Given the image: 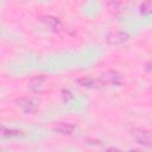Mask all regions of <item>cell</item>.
<instances>
[{
    "label": "cell",
    "mask_w": 152,
    "mask_h": 152,
    "mask_svg": "<svg viewBox=\"0 0 152 152\" xmlns=\"http://www.w3.org/2000/svg\"><path fill=\"white\" fill-rule=\"evenodd\" d=\"M122 82V76L116 70H108L100 76L96 83L101 86H120Z\"/></svg>",
    "instance_id": "6da1fadb"
},
{
    "label": "cell",
    "mask_w": 152,
    "mask_h": 152,
    "mask_svg": "<svg viewBox=\"0 0 152 152\" xmlns=\"http://www.w3.org/2000/svg\"><path fill=\"white\" fill-rule=\"evenodd\" d=\"M18 108H20L26 114H33L38 109V103L30 97H19L15 101Z\"/></svg>",
    "instance_id": "7a4b0ae2"
},
{
    "label": "cell",
    "mask_w": 152,
    "mask_h": 152,
    "mask_svg": "<svg viewBox=\"0 0 152 152\" xmlns=\"http://www.w3.org/2000/svg\"><path fill=\"white\" fill-rule=\"evenodd\" d=\"M129 39V36L125 31H112L107 33L106 36V42L109 45H120Z\"/></svg>",
    "instance_id": "3957f363"
},
{
    "label": "cell",
    "mask_w": 152,
    "mask_h": 152,
    "mask_svg": "<svg viewBox=\"0 0 152 152\" xmlns=\"http://www.w3.org/2000/svg\"><path fill=\"white\" fill-rule=\"evenodd\" d=\"M132 138L137 142H139V144H141L144 146H150L151 137H150L148 131L145 129V128H134L132 131Z\"/></svg>",
    "instance_id": "277c9868"
},
{
    "label": "cell",
    "mask_w": 152,
    "mask_h": 152,
    "mask_svg": "<svg viewBox=\"0 0 152 152\" xmlns=\"http://www.w3.org/2000/svg\"><path fill=\"white\" fill-rule=\"evenodd\" d=\"M42 21L52 31L55 32H59L62 28H63V25L61 23V20L56 17H52V15H44L42 17Z\"/></svg>",
    "instance_id": "5b68a950"
},
{
    "label": "cell",
    "mask_w": 152,
    "mask_h": 152,
    "mask_svg": "<svg viewBox=\"0 0 152 152\" xmlns=\"http://www.w3.org/2000/svg\"><path fill=\"white\" fill-rule=\"evenodd\" d=\"M45 84H46V77L43 76V75H39V76H36L30 80L28 82V87L30 89H32L33 91H43L45 89Z\"/></svg>",
    "instance_id": "8992f818"
},
{
    "label": "cell",
    "mask_w": 152,
    "mask_h": 152,
    "mask_svg": "<svg viewBox=\"0 0 152 152\" xmlns=\"http://www.w3.org/2000/svg\"><path fill=\"white\" fill-rule=\"evenodd\" d=\"M55 131L62 133V134H71L74 132V126L71 124H66V122H59L56 127H55Z\"/></svg>",
    "instance_id": "52a82bcc"
},
{
    "label": "cell",
    "mask_w": 152,
    "mask_h": 152,
    "mask_svg": "<svg viewBox=\"0 0 152 152\" xmlns=\"http://www.w3.org/2000/svg\"><path fill=\"white\" fill-rule=\"evenodd\" d=\"M0 134L4 135V137H19L21 135V132L20 131H17V129H10V128H6L4 126H0Z\"/></svg>",
    "instance_id": "ba28073f"
},
{
    "label": "cell",
    "mask_w": 152,
    "mask_h": 152,
    "mask_svg": "<svg viewBox=\"0 0 152 152\" xmlns=\"http://www.w3.org/2000/svg\"><path fill=\"white\" fill-rule=\"evenodd\" d=\"M77 83H78L81 87L90 88V87H93L94 84H96V81H94L91 77H82V78L77 80Z\"/></svg>",
    "instance_id": "9c48e42d"
},
{
    "label": "cell",
    "mask_w": 152,
    "mask_h": 152,
    "mask_svg": "<svg viewBox=\"0 0 152 152\" xmlns=\"http://www.w3.org/2000/svg\"><path fill=\"white\" fill-rule=\"evenodd\" d=\"M140 13H142V14H150L151 13V2L150 1L142 2L140 5Z\"/></svg>",
    "instance_id": "30bf717a"
},
{
    "label": "cell",
    "mask_w": 152,
    "mask_h": 152,
    "mask_svg": "<svg viewBox=\"0 0 152 152\" xmlns=\"http://www.w3.org/2000/svg\"><path fill=\"white\" fill-rule=\"evenodd\" d=\"M106 152H121V151H120L119 148H115V147H109Z\"/></svg>",
    "instance_id": "8fae6325"
},
{
    "label": "cell",
    "mask_w": 152,
    "mask_h": 152,
    "mask_svg": "<svg viewBox=\"0 0 152 152\" xmlns=\"http://www.w3.org/2000/svg\"><path fill=\"white\" fill-rule=\"evenodd\" d=\"M129 152H139V151H129Z\"/></svg>",
    "instance_id": "7c38bea8"
}]
</instances>
